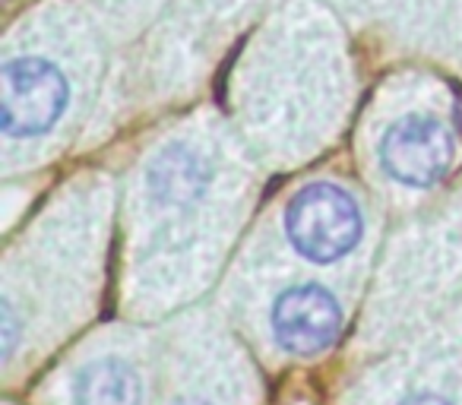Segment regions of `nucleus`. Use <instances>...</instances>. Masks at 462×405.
I'll list each match as a JSON object with an SVG mask.
<instances>
[{"mask_svg":"<svg viewBox=\"0 0 462 405\" xmlns=\"http://www.w3.org/2000/svg\"><path fill=\"white\" fill-rule=\"evenodd\" d=\"M365 216L355 197L333 180H314L289 199L285 238L310 263H339L361 244Z\"/></svg>","mask_w":462,"mask_h":405,"instance_id":"nucleus-1","label":"nucleus"},{"mask_svg":"<svg viewBox=\"0 0 462 405\" xmlns=\"http://www.w3.org/2000/svg\"><path fill=\"white\" fill-rule=\"evenodd\" d=\"M70 102V83L45 58H14L0 70V105L4 133L42 136L60 121Z\"/></svg>","mask_w":462,"mask_h":405,"instance_id":"nucleus-2","label":"nucleus"},{"mask_svg":"<svg viewBox=\"0 0 462 405\" xmlns=\"http://www.w3.org/2000/svg\"><path fill=\"white\" fill-rule=\"evenodd\" d=\"M386 174L405 187H430L453 165V133L430 115H405L380 140Z\"/></svg>","mask_w":462,"mask_h":405,"instance_id":"nucleus-4","label":"nucleus"},{"mask_svg":"<svg viewBox=\"0 0 462 405\" xmlns=\"http://www.w3.org/2000/svg\"><path fill=\"white\" fill-rule=\"evenodd\" d=\"M342 320L339 298L320 282H291L270 304L273 339L289 354L327 352L339 339Z\"/></svg>","mask_w":462,"mask_h":405,"instance_id":"nucleus-3","label":"nucleus"},{"mask_svg":"<svg viewBox=\"0 0 462 405\" xmlns=\"http://www.w3.org/2000/svg\"><path fill=\"white\" fill-rule=\"evenodd\" d=\"M77 405H143V377L127 358H96L73 377Z\"/></svg>","mask_w":462,"mask_h":405,"instance_id":"nucleus-5","label":"nucleus"},{"mask_svg":"<svg viewBox=\"0 0 462 405\" xmlns=\"http://www.w3.org/2000/svg\"><path fill=\"white\" fill-rule=\"evenodd\" d=\"M453 117H456V127L462 130V96L456 98V105H453Z\"/></svg>","mask_w":462,"mask_h":405,"instance_id":"nucleus-6","label":"nucleus"}]
</instances>
